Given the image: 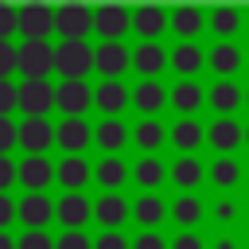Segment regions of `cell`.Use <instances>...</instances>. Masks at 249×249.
I'll use <instances>...</instances> for the list:
<instances>
[{"instance_id": "cell-1", "label": "cell", "mask_w": 249, "mask_h": 249, "mask_svg": "<svg viewBox=\"0 0 249 249\" xmlns=\"http://www.w3.org/2000/svg\"><path fill=\"white\" fill-rule=\"evenodd\" d=\"M16 70L23 74V82H47V74L54 70L51 39H23L16 47Z\"/></svg>"}, {"instance_id": "cell-2", "label": "cell", "mask_w": 249, "mask_h": 249, "mask_svg": "<svg viewBox=\"0 0 249 249\" xmlns=\"http://www.w3.org/2000/svg\"><path fill=\"white\" fill-rule=\"evenodd\" d=\"M54 70L62 74V82H86V74L93 70V47L86 39H58Z\"/></svg>"}, {"instance_id": "cell-3", "label": "cell", "mask_w": 249, "mask_h": 249, "mask_svg": "<svg viewBox=\"0 0 249 249\" xmlns=\"http://www.w3.org/2000/svg\"><path fill=\"white\" fill-rule=\"evenodd\" d=\"M93 27V8L82 0H66L54 8V31L58 39H86V31Z\"/></svg>"}, {"instance_id": "cell-4", "label": "cell", "mask_w": 249, "mask_h": 249, "mask_svg": "<svg viewBox=\"0 0 249 249\" xmlns=\"http://www.w3.org/2000/svg\"><path fill=\"white\" fill-rule=\"evenodd\" d=\"M16 31L23 39H51V31H54V8L39 4V0L16 8Z\"/></svg>"}, {"instance_id": "cell-5", "label": "cell", "mask_w": 249, "mask_h": 249, "mask_svg": "<svg viewBox=\"0 0 249 249\" xmlns=\"http://www.w3.org/2000/svg\"><path fill=\"white\" fill-rule=\"evenodd\" d=\"M132 27V12L124 4H97L93 8V31L101 43H124V31Z\"/></svg>"}, {"instance_id": "cell-6", "label": "cell", "mask_w": 249, "mask_h": 249, "mask_svg": "<svg viewBox=\"0 0 249 249\" xmlns=\"http://www.w3.org/2000/svg\"><path fill=\"white\" fill-rule=\"evenodd\" d=\"M16 144L27 152V156H43L51 144H54V124L47 117H23L16 124Z\"/></svg>"}, {"instance_id": "cell-7", "label": "cell", "mask_w": 249, "mask_h": 249, "mask_svg": "<svg viewBox=\"0 0 249 249\" xmlns=\"http://www.w3.org/2000/svg\"><path fill=\"white\" fill-rule=\"evenodd\" d=\"M16 179L27 187V195H47V187L54 179V163L47 156H23L16 163Z\"/></svg>"}, {"instance_id": "cell-8", "label": "cell", "mask_w": 249, "mask_h": 249, "mask_svg": "<svg viewBox=\"0 0 249 249\" xmlns=\"http://www.w3.org/2000/svg\"><path fill=\"white\" fill-rule=\"evenodd\" d=\"M89 218H93V202L82 191H66L54 202V222H62V230H82Z\"/></svg>"}, {"instance_id": "cell-9", "label": "cell", "mask_w": 249, "mask_h": 249, "mask_svg": "<svg viewBox=\"0 0 249 249\" xmlns=\"http://www.w3.org/2000/svg\"><path fill=\"white\" fill-rule=\"evenodd\" d=\"M132 66V51L124 47V43H101L97 51H93V70L109 82V78H121L124 70Z\"/></svg>"}, {"instance_id": "cell-10", "label": "cell", "mask_w": 249, "mask_h": 249, "mask_svg": "<svg viewBox=\"0 0 249 249\" xmlns=\"http://www.w3.org/2000/svg\"><path fill=\"white\" fill-rule=\"evenodd\" d=\"M93 105V89L86 82H58L54 86V109H62L66 117H82Z\"/></svg>"}, {"instance_id": "cell-11", "label": "cell", "mask_w": 249, "mask_h": 249, "mask_svg": "<svg viewBox=\"0 0 249 249\" xmlns=\"http://www.w3.org/2000/svg\"><path fill=\"white\" fill-rule=\"evenodd\" d=\"M16 93H19V109L27 117H47L54 109V86L51 82H23V86H16Z\"/></svg>"}, {"instance_id": "cell-12", "label": "cell", "mask_w": 249, "mask_h": 249, "mask_svg": "<svg viewBox=\"0 0 249 249\" xmlns=\"http://www.w3.org/2000/svg\"><path fill=\"white\" fill-rule=\"evenodd\" d=\"M16 218L27 230H47V222H54V202L47 195H23L16 202Z\"/></svg>"}, {"instance_id": "cell-13", "label": "cell", "mask_w": 249, "mask_h": 249, "mask_svg": "<svg viewBox=\"0 0 249 249\" xmlns=\"http://www.w3.org/2000/svg\"><path fill=\"white\" fill-rule=\"evenodd\" d=\"M132 31L144 39V43H156L163 31H167V12L160 4H140L132 8Z\"/></svg>"}, {"instance_id": "cell-14", "label": "cell", "mask_w": 249, "mask_h": 249, "mask_svg": "<svg viewBox=\"0 0 249 249\" xmlns=\"http://www.w3.org/2000/svg\"><path fill=\"white\" fill-rule=\"evenodd\" d=\"M89 140H93V128H89L82 117H66L62 124H54V144H58L62 152H70V156H78Z\"/></svg>"}, {"instance_id": "cell-15", "label": "cell", "mask_w": 249, "mask_h": 249, "mask_svg": "<svg viewBox=\"0 0 249 249\" xmlns=\"http://www.w3.org/2000/svg\"><path fill=\"white\" fill-rule=\"evenodd\" d=\"M206 140H210V148H214V152L230 156L237 144H245V124H237L233 117H218V121L206 128Z\"/></svg>"}, {"instance_id": "cell-16", "label": "cell", "mask_w": 249, "mask_h": 249, "mask_svg": "<svg viewBox=\"0 0 249 249\" xmlns=\"http://www.w3.org/2000/svg\"><path fill=\"white\" fill-rule=\"evenodd\" d=\"M128 214H132V206H128V202H124V195H117V191H105V195L93 202V218H97L105 230H117Z\"/></svg>"}, {"instance_id": "cell-17", "label": "cell", "mask_w": 249, "mask_h": 249, "mask_svg": "<svg viewBox=\"0 0 249 249\" xmlns=\"http://www.w3.org/2000/svg\"><path fill=\"white\" fill-rule=\"evenodd\" d=\"M202 23H206V12H202V8H171V12H167V27H171L183 43H195V35L202 31Z\"/></svg>"}, {"instance_id": "cell-18", "label": "cell", "mask_w": 249, "mask_h": 249, "mask_svg": "<svg viewBox=\"0 0 249 249\" xmlns=\"http://www.w3.org/2000/svg\"><path fill=\"white\" fill-rule=\"evenodd\" d=\"M167 101L183 113V117H191V113H198L202 109V101H206V89L195 82V78H183L175 89H167Z\"/></svg>"}, {"instance_id": "cell-19", "label": "cell", "mask_w": 249, "mask_h": 249, "mask_svg": "<svg viewBox=\"0 0 249 249\" xmlns=\"http://www.w3.org/2000/svg\"><path fill=\"white\" fill-rule=\"evenodd\" d=\"M89 175H93V167H89L82 156H62V163H54V179H58L66 191H82V187L89 183Z\"/></svg>"}, {"instance_id": "cell-20", "label": "cell", "mask_w": 249, "mask_h": 249, "mask_svg": "<svg viewBox=\"0 0 249 249\" xmlns=\"http://www.w3.org/2000/svg\"><path fill=\"white\" fill-rule=\"evenodd\" d=\"M202 62H206V54H202L198 43H179V47L167 51V66H175L183 78H195L202 70Z\"/></svg>"}, {"instance_id": "cell-21", "label": "cell", "mask_w": 249, "mask_h": 249, "mask_svg": "<svg viewBox=\"0 0 249 249\" xmlns=\"http://www.w3.org/2000/svg\"><path fill=\"white\" fill-rule=\"evenodd\" d=\"M132 97V89H124V82L121 78H109V82H101L97 89H93V105L101 109V113H121L124 109V101Z\"/></svg>"}, {"instance_id": "cell-22", "label": "cell", "mask_w": 249, "mask_h": 249, "mask_svg": "<svg viewBox=\"0 0 249 249\" xmlns=\"http://www.w3.org/2000/svg\"><path fill=\"white\" fill-rule=\"evenodd\" d=\"M202 140H206V128H202L195 117H179V121L171 124V144H175L183 156H191Z\"/></svg>"}, {"instance_id": "cell-23", "label": "cell", "mask_w": 249, "mask_h": 249, "mask_svg": "<svg viewBox=\"0 0 249 249\" xmlns=\"http://www.w3.org/2000/svg\"><path fill=\"white\" fill-rule=\"evenodd\" d=\"M132 66L144 74V78H160V70L167 66V51L160 43H140L132 51Z\"/></svg>"}, {"instance_id": "cell-24", "label": "cell", "mask_w": 249, "mask_h": 249, "mask_svg": "<svg viewBox=\"0 0 249 249\" xmlns=\"http://www.w3.org/2000/svg\"><path fill=\"white\" fill-rule=\"evenodd\" d=\"M132 105L140 113H160L167 105V89L160 86V78H144L136 89H132Z\"/></svg>"}, {"instance_id": "cell-25", "label": "cell", "mask_w": 249, "mask_h": 249, "mask_svg": "<svg viewBox=\"0 0 249 249\" xmlns=\"http://www.w3.org/2000/svg\"><path fill=\"white\" fill-rule=\"evenodd\" d=\"M124 140H128V132H124V121H117V117H105L97 128H93V144L101 148V152H121L124 148Z\"/></svg>"}, {"instance_id": "cell-26", "label": "cell", "mask_w": 249, "mask_h": 249, "mask_svg": "<svg viewBox=\"0 0 249 249\" xmlns=\"http://www.w3.org/2000/svg\"><path fill=\"white\" fill-rule=\"evenodd\" d=\"M167 175H171V183H175V187H183V195H191V191L202 183V175H206V171H202V163H198L195 156H179V160L171 163V171H167Z\"/></svg>"}, {"instance_id": "cell-27", "label": "cell", "mask_w": 249, "mask_h": 249, "mask_svg": "<svg viewBox=\"0 0 249 249\" xmlns=\"http://www.w3.org/2000/svg\"><path fill=\"white\" fill-rule=\"evenodd\" d=\"M210 105H214V113H222V117H230L241 101H245V93L230 82V78H222V82H214V89H210V97H206Z\"/></svg>"}, {"instance_id": "cell-28", "label": "cell", "mask_w": 249, "mask_h": 249, "mask_svg": "<svg viewBox=\"0 0 249 249\" xmlns=\"http://www.w3.org/2000/svg\"><path fill=\"white\" fill-rule=\"evenodd\" d=\"M124 175H128V167H124V160H121V156H101V160H97V167H93V179H97L105 191L124 187Z\"/></svg>"}, {"instance_id": "cell-29", "label": "cell", "mask_w": 249, "mask_h": 249, "mask_svg": "<svg viewBox=\"0 0 249 249\" xmlns=\"http://www.w3.org/2000/svg\"><path fill=\"white\" fill-rule=\"evenodd\" d=\"M132 218H136L144 230H152V226H160V222L167 218V206H163L160 195H140V198L132 202Z\"/></svg>"}, {"instance_id": "cell-30", "label": "cell", "mask_w": 249, "mask_h": 249, "mask_svg": "<svg viewBox=\"0 0 249 249\" xmlns=\"http://www.w3.org/2000/svg\"><path fill=\"white\" fill-rule=\"evenodd\" d=\"M163 175H167V167L160 163V156H140L136 167H132V179L144 187V195H152V187H160Z\"/></svg>"}, {"instance_id": "cell-31", "label": "cell", "mask_w": 249, "mask_h": 249, "mask_svg": "<svg viewBox=\"0 0 249 249\" xmlns=\"http://www.w3.org/2000/svg\"><path fill=\"white\" fill-rule=\"evenodd\" d=\"M167 214H171V222H179L183 230H191V226L202 222V202H198V195H179L167 206Z\"/></svg>"}, {"instance_id": "cell-32", "label": "cell", "mask_w": 249, "mask_h": 249, "mask_svg": "<svg viewBox=\"0 0 249 249\" xmlns=\"http://www.w3.org/2000/svg\"><path fill=\"white\" fill-rule=\"evenodd\" d=\"M241 51L230 43V39H222V43H214V51H210V66H214V74H222V78H230L237 66H241Z\"/></svg>"}, {"instance_id": "cell-33", "label": "cell", "mask_w": 249, "mask_h": 249, "mask_svg": "<svg viewBox=\"0 0 249 249\" xmlns=\"http://www.w3.org/2000/svg\"><path fill=\"white\" fill-rule=\"evenodd\" d=\"M132 140H136V148H140V152H148V156H152V152H160V144L167 140V132H163V124H160L156 117H144V121L136 124Z\"/></svg>"}, {"instance_id": "cell-34", "label": "cell", "mask_w": 249, "mask_h": 249, "mask_svg": "<svg viewBox=\"0 0 249 249\" xmlns=\"http://www.w3.org/2000/svg\"><path fill=\"white\" fill-rule=\"evenodd\" d=\"M210 179H214V187L230 191V187L241 179V163H237L233 156H218V160L210 163Z\"/></svg>"}, {"instance_id": "cell-35", "label": "cell", "mask_w": 249, "mask_h": 249, "mask_svg": "<svg viewBox=\"0 0 249 249\" xmlns=\"http://www.w3.org/2000/svg\"><path fill=\"white\" fill-rule=\"evenodd\" d=\"M210 27H214L222 39H230V35L241 27V12H237V8H214V12H210Z\"/></svg>"}, {"instance_id": "cell-36", "label": "cell", "mask_w": 249, "mask_h": 249, "mask_svg": "<svg viewBox=\"0 0 249 249\" xmlns=\"http://www.w3.org/2000/svg\"><path fill=\"white\" fill-rule=\"evenodd\" d=\"M16 249H54V237L47 230H23V237H16Z\"/></svg>"}, {"instance_id": "cell-37", "label": "cell", "mask_w": 249, "mask_h": 249, "mask_svg": "<svg viewBox=\"0 0 249 249\" xmlns=\"http://www.w3.org/2000/svg\"><path fill=\"white\" fill-rule=\"evenodd\" d=\"M54 249H93V241L86 237V230H62L54 237Z\"/></svg>"}, {"instance_id": "cell-38", "label": "cell", "mask_w": 249, "mask_h": 249, "mask_svg": "<svg viewBox=\"0 0 249 249\" xmlns=\"http://www.w3.org/2000/svg\"><path fill=\"white\" fill-rule=\"evenodd\" d=\"M16 105H19V93H16V86H12L8 78H0V117H8Z\"/></svg>"}, {"instance_id": "cell-39", "label": "cell", "mask_w": 249, "mask_h": 249, "mask_svg": "<svg viewBox=\"0 0 249 249\" xmlns=\"http://www.w3.org/2000/svg\"><path fill=\"white\" fill-rule=\"evenodd\" d=\"M93 249H132V245L124 241V233H121V230H105V233L93 241Z\"/></svg>"}, {"instance_id": "cell-40", "label": "cell", "mask_w": 249, "mask_h": 249, "mask_svg": "<svg viewBox=\"0 0 249 249\" xmlns=\"http://www.w3.org/2000/svg\"><path fill=\"white\" fill-rule=\"evenodd\" d=\"M16 70V47H12V39H0V78H8Z\"/></svg>"}, {"instance_id": "cell-41", "label": "cell", "mask_w": 249, "mask_h": 249, "mask_svg": "<svg viewBox=\"0 0 249 249\" xmlns=\"http://www.w3.org/2000/svg\"><path fill=\"white\" fill-rule=\"evenodd\" d=\"M167 249H202V237L195 230H183L175 241H167Z\"/></svg>"}, {"instance_id": "cell-42", "label": "cell", "mask_w": 249, "mask_h": 249, "mask_svg": "<svg viewBox=\"0 0 249 249\" xmlns=\"http://www.w3.org/2000/svg\"><path fill=\"white\" fill-rule=\"evenodd\" d=\"M132 249H167V241H163L156 230H144V233L132 241Z\"/></svg>"}, {"instance_id": "cell-43", "label": "cell", "mask_w": 249, "mask_h": 249, "mask_svg": "<svg viewBox=\"0 0 249 249\" xmlns=\"http://www.w3.org/2000/svg\"><path fill=\"white\" fill-rule=\"evenodd\" d=\"M12 31H16V8L0 4V39H12Z\"/></svg>"}, {"instance_id": "cell-44", "label": "cell", "mask_w": 249, "mask_h": 249, "mask_svg": "<svg viewBox=\"0 0 249 249\" xmlns=\"http://www.w3.org/2000/svg\"><path fill=\"white\" fill-rule=\"evenodd\" d=\"M16 183V163L8 156H0V195H8V187Z\"/></svg>"}, {"instance_id": "cell-45", "label": "cell", "mask_w": 249, "mask_h": 249, "mask_svg": "<svg viewBox=\"0 0 249 249\" xmlns=\"http://www.w3.org/2000/svg\"><path fill=\"white\" fill-rule=\"evenodd\" d=\"M16 144V124L8 117H0V156H8V148Z\"/></svg>"}, {"instance_id": "cell-46", "label": "cell", "mask_w": 249, "mask_h": 249, "mask_svg": "<svg viewBox=\"0 0 249 249\" xmlns=\"http://www.w3.org/2000/svg\"><path fill=\"white\" fill-rule=\"evenodd\" d=\"M8 222H16V198L0 195V230H8Z\"/></svg>"}, {"instance_id": "cell-47", "label": "cell", "mask_w": 249, "mask_h": 249, "mask_svg": "<svg viewBox=\"0 0 249 249\" xmlns=\"http://www.w3.org/2000/svg\"><path fill=\"white\" fill-rule=\"evenodd\" d=\"M214 210H218V218H230V214H233V202H230V198H222Z\"/></svg>"}, {"instance_id": "cell-48", "label": "cell", "mask_w": 249, "mask_h": 249, "mask_svg": "<svg viewBox=\"0 0 249 249\" xmlns=\"http://www.w3.org/2000/svg\"><path fill=\"white\" fill-rule=\"evenodd\" d=\"M0 249H16V237L8 230H0Z\"/></svg>"}, {"instance_id": "cell-49", "label": "cell", "mask_w": 249, "mask_h": 249, "mask_svg": "<svg viewBox=\"0 0 249 249\" xmlns=\"http://www.w3.org/2000/svg\"><path fill=\"white\" fill-rule=\"evenodd\" d=\"M245 144H249V128H245Z\"/></svg>"}, {"instance_id": "cell-50", "label": "cell", "mask_w": 249, "mask_h": 249, "mask_svg": "<svg viewBox=\"0 0 249 249\" xmlns=\"http://www.w3.org/2000/svg\"><path fill=\"white\" fill-rule=\"evenodd\" d=\"M245 101H249V89H245Z\"/></svg>"}, {"instance_id": "cell-51", "label": "cell", "mask_w": 249, "mask_h": 249, "mask_svg": "<svg viewBox=\"0 0 249 249\" xmlns=\"http://www.w3.org/2000/svg\"><path fill=\"white\" fill-rule=\"evenodd\" d=\"M245 62H249V54H245Z\"/></svg>"}]
</instances>
